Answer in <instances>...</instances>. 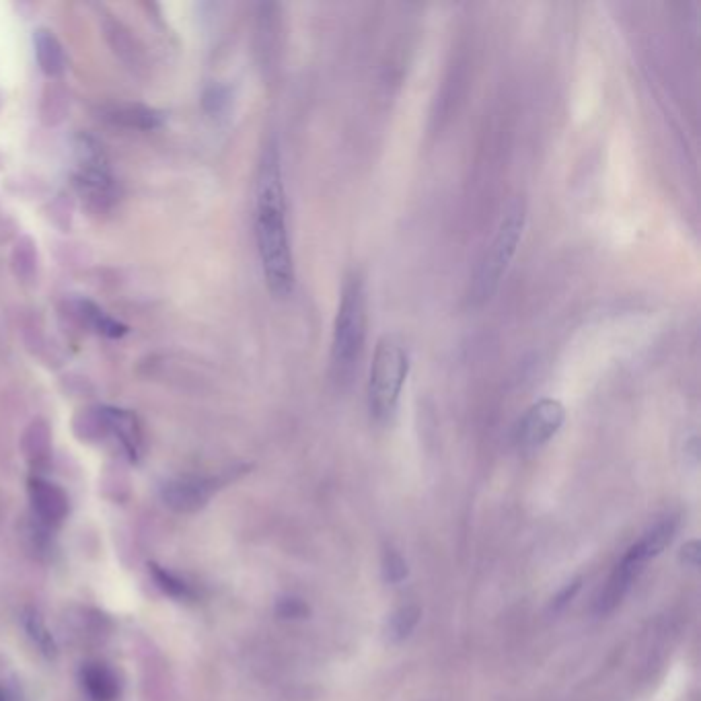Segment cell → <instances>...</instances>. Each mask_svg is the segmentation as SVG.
Instances as JSON below:
<instances>
[{"instance_id": "cell-5", "label": "cell", "mask_w": 701, "mask_h": 701, "mask_svg": "<svg viewBox=\"0 0 701 701\" xmlns=\"http://www.w3.org/2000/svg\"><path fill=\"white\" fill-rule=\"evenodd\" d=\"M75 186L83 200L95 210H107L118 198L116 177L103 146L89 134L75 140Z\"/></svg>"}, {"instance_id": "cell-11", "label": "cell", "mask_w": 701, "mask_h": 701, "mask_svg": "<svg viewBox=\"0 0 701 701\" xmlns=\"http://www.w3.org/2000/svg\"><path fill=\"white\" fill-rule=\"evenodd\" d=\"M99 118L105 122L130 128V130H155L161 128L165 116L155 107L140 105V103H112L99 109Z\"/></svg>"}, {"instance_id": "cell-3", "label": "cell", "mask_w": 701, "mask_h": 701, "mask_svg": "<svg viewBox=\"0 0 701 701\" xmlns=\"http://www.w3.org/2000/svg\"><path fill=\"white\" fill-rule=\"evenodd\" d=\"M525 223L527 204L523 198H516L502 212L492 241L488 243L484 255L479 257L469 290V299L473 305L488 303L500 288V282L506 276V270L523 239Z\"/></svg>"}, {"instance_id": "cell-10", "label": "cell", "mask_w": 701, "mask_h": 701, "mask_svg": "<svg viewBox=\"0 0 701 701\" xmlns=\"http://www.w3.org/2000/svg\"><path fill=\"white\" fill-rule=\"evenodd\" d=\"M29 498L33 512L46 527H60L68 514V496L56 484L42 477L29 479Z\"/></svg>"}, {"instance_id": "cell-21", "label": "cell", "mask_w": 701, "mask_h": 701, "mask_svg": "<svg viewBox=\"0 0 701 701\" xmlns=\"http://www.w3.org/2000/svg\"><path fill=\"white\" fill-rule=\"evenodd\" d=\"M580 588V582L576 580V582H572V586H566L564 588V593L556 599V603H553V605H556V607H562V605H566L574 595H576V590Z\"/></svg>"}, {"instance_id": "cell-18", "label": "cell", "mask_w": 701, "mask_h": 701, "mask_svg": "<svg viewBox=\"0 0 701 701\" xmlns=\"http://www.w3.org/2000/svg\"><path fill=\"white\" fill-rule=\"evenodd\" d=\"M383 574L391 584H399L408 578V564H405L401 553L393 547H387L383 553Z\"/></svg>"}, {"instance_id": "cell-20", "label": "cell", "mask_w": 701, "mask_h": 701, "mask_svg": "<svg viewBox=\"0 0 701 701\" xmlns=\"http://www.w3.org/2000/svg\"><path fill=\"white\" fill-rule=\"evenodd\" d=\"M681 560L691 566V568H697L699 564V543L697 541H691L683 547V553H681Z\"/></svg>"}, {"instance_id": "cell-17", "label": "cell", "mask_w": 701, "mask_h": 701, "mask_svg": "<svg viewBox=\"0 0 701 701\" xmlns=\"http://www.w3.org/2000/svg\"><path fill=\"white\" fill-rule=\"evenodd\" d=\"M149 568H151V574H153L157 586L163 590L167 597L177 599V601H188L194 597L192 588L186 580H181L179 576H175L173 572H169L167 568H161L157 564H149Z\"/></svg>"}, {"instance_id": "cell-14", "label": "cell", "mask_w": 701, "mask_h": 701, "mask_svg": "<svg viewBox=\"0 0 701 701\" xmlns=\"http://www.w3.org/2000/svg\"><path fill=\"white\" fill-rule=\"evenodd\" d=\"M77 315L83 319V323H87L93 331H97V334H101L105 338H122L128 331V327L124 323L112 319L103 309H99L91 301H79Z\"/></svg>"}, {"instance_id": "cell-1", "label": "cell", "mask_w": 701, "mask_h": 701, "mask_svg": "<svg viewBox=\"0 0 701 701\" xmlns=\"http://www.w3.org/2000/svg\"><path fill=\"white\" fill-rule=\"evenodd\" d=\"M255 239L266 286L276 299H288L297 284L292 245L286 225V192L278 144L270 142L255 183Z\"/></svg>"}, {"instance_id": "cell-16", "label": "cell", "mask_w": 701, "mask_h": 701, "mask_svg": "<svg viewBox=\"0 0 701 701\" xmlns=\"http://www.w3.org/2000/svg\"><path fill=\"white\" fill-rule=\"evenodd\" d=\"M420 607L416 605H405L397 609L387 623V636L391 642H403L405 638H410V634L416 630V625L420 621Z\"/></svg>"}, {"instance_id": "cell-13", "label": "cell", "mask_w": 701, "mask_h": 701, "mask_svg": "<svg viewBox=\"0 0 701 701\" xmlns=\"http://www.w3.org/2000/svg\"><path fill=\"white\" fill-rule=\"evenodd\" d=\"M35 44V56H38V64L48 77H58L66 68V56L64 48L58 42L56 35L50 29H38L33 35Z\"/></svg>"}, {"instance_id": "cell-15", "label": "cell", "mask_w": 701, "mask_h": 701, "mask_svg": "<svg viewBox=\"0 0 701 701\" xmlns=\"http://www.w3.org/2000/svg\"><path fill=\"white\" fill-rule=\"evenodd\" d=\"M23 623H25V630L29 634V638L33 640V644L40 648V652L48 658H56L58 654V646H56V640L54 636L50 634L48 630V625L44 621V617L40 615V611H35V609H27L25 611V617H23Z\"/></svg>"}, {"instance_id": "cell-4", "label": "cell", "mask_w": 701, "mask_h": 701, "mask_svg": "<svg viewBox=\"0 0 701 701\" xmlns=\"http://www.w3.org/2000/svg\"><path fill=\"white\" fill-rule=\"evenodd\" d=\"M410 375V350L399 336L387 334L377 342L366 385V403L377 424L393 420Z\"/></svg>"}, {"instance_id": "cell-9", "label": "cell", "mask_w": 701, "mask_h": 701, "mask_svg": "<svg viewBox=\"0 0 701 701\" xmlns=\"http://www.w3.org/2000/svg\"><path fill=\"white\" fill-rule=\"evenodd\" d=\"M216 488H218L216 479L183 477V479H175V482H169L163 488V500L175 512L190 514V512H198L210 500Z\"/></svg>"}, {"instance_id": "cell-22", "label": "cell", "mask_w": 701, "mask_h": 701, "mask_svg": "<svg viewBox=\"0 0 701 701\" xmlns=\"http://www.w3.org/2000/svg\"><path fill=\"white\" fill-rule=\"evenodd\" d=\"M0 701H11V699H9L7 689H3V687H0Z\"/></svg>"}, {"instance_id": "cell-19", "label": "cell", "mask_w": 701, "mask_h": 701, "mask_svg": "<svg viewBox=\"0 0 701 701\" xmlns=\"http://www.w3.org/2000/svg\"><path fill=\"white\" fill-rule=\"evenodd\" d=\"M305 613H307V605L303 601H299V599H284L278 605V615L286 617V619L303 617Z\"/></svg>"}, {"instance_id": "cell-12", "label": "cell", "mask_w": 701, "mask_h": 701, "mask_svg": "<svg viewBox=\"0 0 701 701\" xmlns=\"http://www.w3.org/2000/svg\"><path fill=\"white\" fill-rule=\"evenodd\" d=\"M81 683L91 701H114L120 693L118 675L99 660L83 664Z\"/></svg>"}, {"instance_id": "cell-2", "label": "cell", "mask_w": 701, "mask_h": 701, "mask_svg": "<svg viewBox=\"0 0 701 701\" xmlns=\"http://www.w3.org/2000/svg\"><path fill=\"white\" fill-rule=\"evenodd\" d=\"M368 325V297L366 282L362 272L354 270L346 276L342 297L338 305V315L334 321V334H331L329 350V375L338 387H344L354 377Z\"/></svg>"}, {"instance_id": "cell-7", "label": "cell", "mask_w": 701, "mask_h": 701, "mask_svg": "<svg viewBox=\"0 0 701 701\" xmlns=\"http://www.w3.org/2000/svg\"><path fill=\"white\" fill-rule=\"evenodd\" d=\"M675 533H677L675 519H662L660 523H656L650 531H646V535L636 545L627 549L621 562L615 566L611 578L623 588H632V584L642 574L646 564L656 556H660V553L671 545V541L675 539Z\"/></svg>"}, {"instance_id": "cell-6", "label": "cell", "mask_w": 701, "mask_h": 701, "mask_svg": "<svg viewBox=\"0 0 701 701\" xmlns=\"http://www.w3.org/2000/svg\"><path fill=\"white\" fill-rule=\"evenodd\" d=\"M566 422V408L562 401L543 397L523 414L514 428V442L523 451H535L560 432Z\"/></svg>"}, {"instance_id": "cell-8", "label": "cell", "mask_w": 701, "mask_h": 701, "mask_svg": "<svg viewBox=\"0 0 701 701\" xmlns=\"http://www.w3.org/2000/svg\"><path fill=\"white\" fill-rule=\"evenodd\" d=\"M93 422L99 432L114 434L126 455L132 461H138L142 455V430L138 418L132 412L116 410V408H101L93 412Z\"/></svg>"}]
</instances>
